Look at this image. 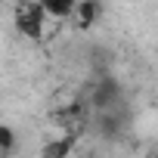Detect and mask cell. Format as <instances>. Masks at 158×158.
<instances>
[{"mask_svg":"<svg viewBox=\"0 0 158 158\" xmlns=\"http://www.w3.org/2000/svg\"><path fill=\"white\" fill-rule=\"evenodd\" d=\"M16 31L28 40H44L47 34V13L40 10L37 0H25V3L16 10Z\"/></svg>","mask_w":158,"mask_h":158,"instance_id":"1","label":"cell"},{"mask_svg":"<svg viewBox=\"0 0 158 158\" xmlns=\"http://www.w3.org/2000/svg\"><path fill=\"white\" fill-rule=\"evenodd\" d=\"M93 124H96V133H99V136H106V139H118V136L124 133V124H127V115H124L121 109H109V112H96Z\"/></svg>","mask_w":158,"mask_h":158,"instance_id":"2","label":"cell"},{"mask_svg":"<svg viewBox=\"0 0 158 158\" xmlns=\"http://www.w3.org/2000/svg\"><path fill=\"white\" fill-rule=\"evenodd\" d=\"M74 149H77V133H74V130H65L62 136L47 139V143L40 146V158H71Z\"/></svg>","mask_w":158,"mask_h":158,"instance_id":"3","label":"cell"},{"mask_svg":"<svg viewBox=\"0 0 158 158\" xmlns=\"http://www.w3.org/2000/svg\"><path fill=\"white\" fill-rule=\"evenodd\" d=\"M102 16H106V3L102 0H77V6H74V22H77L81 31H90Z\"/></svg>","mask_w":158,"mask_h":158,"instance_id":"4","label":"cell"},{"mask_svg":"<svg viewBox=\"0 0 158 158\" xmlns=\"http://www.w3.org/2000/svg\"><path fill=\"white\" fill-rule=\"evenodd\" d=\"M37 3L47 13V19H71L77 0H37Z\"/></svg>","mask_w":158,"mask_h":158,"instance_id":"5","label":"cell"},{"mask_svg":"<svg viewBox=\"0 0 158 158\" xmlns=\"http://www.w3.org/2000/svg\"><path fill=\"white\" fill-rule=\"evenodd\" d=\"M19 146V136L10 124H0V155H13Z\"/></svg>","mask_w":158,"mask_h":158,"instance_id":"6","label":"cell"}]
</instances>
